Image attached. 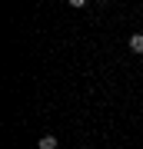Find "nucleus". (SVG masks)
I'll return each instance as SVG.
<instances>
[{
  "mask_svg": "<svg viewBox=\"0 0 143 149\" xmlns=\"http://www.w3.org/2000/svg\"><path fill=\"white\" fill-rule=\"evenodd\" d=\"M37 149H57V136H40V143H37Z\"/></svg>",
  "mask_w": 143,
  "mask_h": 149,
  "instance_id": "1",
  "label": "nucleus"
},
{
  "mask_svg": "<svg viewBox=\"0 0 143 149\" xmlns=\"http://www.w3.org/2000/svg\"><path fill=\"white\" fill-rule=\"evenodd\" d=\"M130 50L133 53H143V33H133L130 37Z\"/></svg>",
  "mask_w": 143,
  "mask_h": 149,
  "instance_id": "2",
  "label": "nucleus"
}]
</instances>
